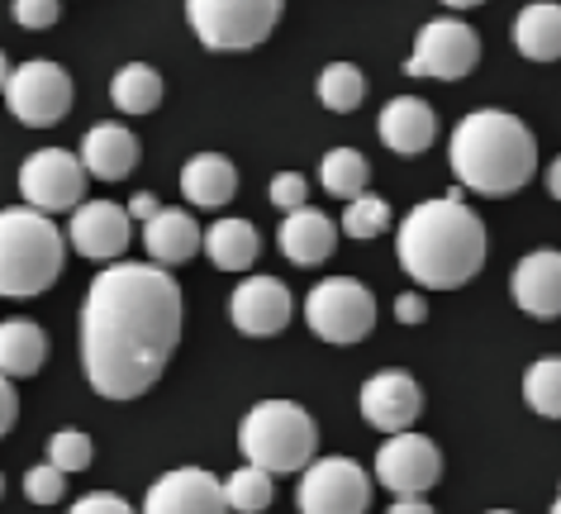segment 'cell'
Masks as SVG:
<instances>
[{
    "label": "cell",
    "instance_id": "33",
    "mask_svg": "<svg viewBox=\"0 0 561 514\" xmlns=\"http://www.w3.org/2000/svg\"><path fill=\"white\" fill-rule=\"evenodd\" d=\"M62 491H67V477L53 462L24 471V495H30V505H58Z\"/></svg>",
    "mask_w": 561,
    "mask_h": 514
},
{
    "label": "cell",
    "instance_id": "24",
    "mask_svg": "<svg viewBox=\"0 0 561 514\" xmlns=\"http://www.w3.org/2000/svg\"><path fill=\"white\" fill-rule=\"evenodd\" d=\"M514 44L528 62H557L561 58V5L533 0L514 20Z\"/></svg>",
    "mask_w": 561,
    "mask_h": 514
},
{
    "label": "cell",
    "instance_id": "40",
    "mask_svg": "<svg viewBox=\"0 0 561 514\" xmlns=\"http://www.w3.org/2000/svg\"><path fill=\"white\" fill-rule=\"evenodd\" d=\"M386 514H433V505L424 495H396V505H390Z\"/></svg>",
    "mask_w": 561,
    "mask_h": 514
},
{
    "label": "cell",
    "instance_id": "45",
    "mask_svg": "<svg viewBox=\"0 0 561 514\" xmlns=\"http://www.w3.org/2000/svg\"><path fill=\"white\" fill-rule=\"evenodd\" d=\"M552 514H561V500H557V505H552Z\"/></svg>",
    "mask_w": 561,
    "mask_h": 514
},
{
    "label": "cell",
    "instance_id": "28",
    "mask_svg": "<svg viewBox=\"0 0 561 514\" xmlns=\"http://www.w3.org/2000/svg\"><path fill=\"white\" fill-rule=\"evenodd\" d=\"M319 105L333 110V115H353V110L367 101V77L357 72L353 62H329L319 72Z\"/></svg>",
    "mask_w": 561,
    "mask_h": 514
},
{
    "label": "cell",
    "instance_id": "43",
    "mask_svg": "<svg viewBox=\"0 0 561 514\" xmlns=\"http://www.w3.org/2000/svg\"><path fill=\"white\" fill-rule=\"evenodd\" d=\"M5 77H10V58L0 53V91H5Z\"/></svg>",
    "mask_w": 561,
    "mask_h": 514
},
{
    "label": "cell",
    "instance_id": "22",
    "mask_svg": "<svg viewBox=\"0 0 561 514\" xmlns=\"http://www.w3.org/2000/svg\"><path fill=\"white\" fill-rule=\"evenodd\" d=\"M238 191V167L224 158V152H195V158L181 167V196L201 210H224Z\"/></svg>",
    "mask_w": 561,
    "mask_h": 514
},
{
    "label": "cell",
    "instance_id": "17",
    "mask_svg": "<svg viewBox=\"0 0 561 514\" xmlns=\"http://www.w3.org/2000/svg\"><path fill=\"white\" fill-rule=\"evenodd\" d=\"M376 134H381V144L390 152H400V158H419L424 148H433V138H438V115H433V105H424L419 95H396L381 119H376Z\"/></svg>",
    "mask_w": 561,
    "mask_h": 514
},
{
    "label": "cell",
    "instance_id": "23",
    "mask_svg": "<svg viewBox=\"0 0 561 514\" xmlns=\"http://www.w3.org/2000/svg\"><path fill=\"white\" fill-rule=\"evenodd\" d=\"M48 363V333L34 319H0V377L20 381Z\"/></svg>",
    "mask_w": 561,
    "mask_h": 514
},
{
    "label": "cell",
    "instance_id": "10",
    "mask_svg": "<svg viewBox=\"0 0 561 514\" xmlns=\"http://www.w3.org/2000/svg\"><path fill=\"white\" fill-rule=\"evenodd\" d=\"M296 505L300 514H367L371 477L353 457H319V462L300 471Z\"/></svg>",
    "mask_w": 561,
    "mask_h": 514
},
{
    "label": "cell",
    "instance_id": "7",
    "mask_svg": "<svg viewBox=\"0 0 561 514\" xmlns=\"http://www.w3.org/2000/svg\"><path fill=\"white\" fill-rule=\"evenodd\" d=\"M305 319L324 343H362L376 329V296L353 276H329L305 296Z\"/></svg>",
    "mask_w": 561,
    "mask_h": 514
},
{
    "label": "cell",
    "instance_id": "44",
    "mask_svg": "<svg viewBox=\"0 0 561 514\" xmlns=\"http://www.w3.org/2000/svg\"><path fill=\"white\" fill-rule=\"evenodd\" d=\"M0 495H5V477H0Z\"/></svg>",
    "mask_w": 561,
    "mask_h": 514
},
{
    "label": "cell",
    "instance_id": "14",
    "mask_svg": "<svg viewBox=\"0 0 561 514\" xmlns=\"http://www.w3.org/2000/svg\"><path fill=\"white\" fill-rule=\"evenodd\" d=\"M144 514H229L224 505V481L205 467H176L148 486Z\"/></svg>",
    "mask_w": 561,
    "mask_h": 514
},
{
    "label": "cell",
    "instance_id": "13",
    "mask_svg": "<svg viewBox=\"0 0 561 514\" xmlns=\"http://www.w3.org/2000/svg\"><path fill=\"white\" fill-rule=\"evenodd\" d=\"M62 239H72L77 253L91 262H115L134 239V219L115 201H81L72 210V229Z\"/></svg>",
    "mask_w": 561,
    "mask_h": 514
},
{
    "label": "cell",
    "instance_id": "37",
    "mask_svg": "<svg viewBox=\"0 0 561 514\" xmlns=\"http://www.w3.org/2000/svg\"><path fill=\"white\" fill-rule=\"evenodd\" d=\"M15 420H20V396H15V381L10 377H0V438L15 429Z\"/></svg>",
    "mask_w": 561,
    "mask_h": 514
},
{
    "label": "cell",
    "instance_id": "9",
    "mask_svg": "<svg viewBox=\"0 0 561 514\" xmlns=\"http://www.w3.org/2000/svg\"><path fill=\"white\" fill-rule=\"evenodd\" d=\"M20 196L44 215L77 210L87 201V167L67 148H38L20 162Z\"/></svg>",
    "mask_w": 561,
    "mask_h": 514
},
{
    "label": "cell",
    "instance_id": "34",
    "mask_svg": "<svg viewBox=\"0 0 561 514\" xmlns=\"http://www.w3.org/2000/svg\"><path fill=\"white\" fill-rule=\"evenodd\" d=\"M266 196H272V205H276L280 215H286V210H300V205H310V182H305L300 172H276Z\"/></svg>",
    "mask_w": 561,
    "mask_h": 514
},
{
    "label": "cell",
    "instance_id": "25",
    "mask_svg": "<svg viewBox=\"0 0 561 514\" xmlns=\"http://www.w3.org/2000/svg\"><path fill=\"white\" fill-rule=\"evenodd\" d=\"M201 248L219 272H248L262 253V239L248 219H215V225L201 233Z\"/></svg>",
    "mask_w": 561,
    "mask_h": 514
},
{
    "label": "cell",
    "instance_id": "2",
    "mask_svg": "<svg viewBox=\"0 0 561 514\" xmlns=\"http://www.w3.org/2000/svg\"><path fill=\"white\" fill-rule=\"evenodd\" d=\"M400 267L428 290H457L485 267V225L457 191L419 201L396 233Z\"/></svg>",
    "mask_w": 561,
    "mask_h": 514
},
{
    "label": "cell",
    "instance_id": "1",
    "mask_svg": "<svg viewBox=\"0 0 561 514\" xmlns=\"http://www.w3.org/2000/svg\"><path fill=\"white\" fill-rule=\"evenodd\" d=\"M181 286L158 262H105L81 300V367L95 396L138 400L181 343Z\"/></svg>",
    "mask_w": 561,
    "mask_h": 514
},
{
    "label": "cell",
    "instance_id": "42",
    "mask_svg": "<svg viewBox=\"0 0 561 514\" xmlns=\"http://www.w3.org/2000/svg\"><path fill=\"white\" fill-rule=\"evenodd\" d=\"M443 5H447V10H476L481 0H443Z\"/></svg>",
    "mask_w": 561,
    "mask_h": 514
},
{
    "label": "cell",
    "instance_id": "16",
    "mask_svg": "<svg viewBox=\"0 0 561 514\" xmlns=\"http://www.w3.org/2000/svg\"><path fill=\"white\" fill-rule=\"evenodd\" d=\"M419 410H424V391L410 372L390 367V372H376V377L362 386V420L381 434H404L414 429Z\"/></svg>",
    "mask_w": 561,
    "mask_h": 514
},
{
    "label": "cell",
    "instance_id": "35",
    "mask_svg": "<svg viewBox=\"0 0 561 514\" xmlns=\"http://www.w3.org/2000/svg\"><path fill=\"white\" fill-rule=\"evenodd\" d=\"M62 15V0H15V24L20 30H53Z\"/></svg>",
    "mask_w": 561,
    "mask_h": 514
},
{
    "label": "cell",
    "instance_id": "11",
    "mask_svg": "<svg viewBox=\"0 0 561 514\" xmlns=\"http://www.w3.org/2000/svg\"><path fill=\"white\" fill-rule=\"evenodd\" d=\"M481 62V38L461 20H428L414 38V53L404 58L410 77H433V81H461Z\"/></svg>",
    "mask_w": 561,
    "mask_h": 514
},
{
    "label": "cell",
    "instance_id": "41",
    "mask_svg": "<svg viewBox=\"0 0 561 514\" xmlns=\"http://www.w3.org/2000/svg\"><path fill=\"white\" fill-rule=\"evenodd\" d=\"M547 191H552V201H561V158L547 167Z\"/></svg>",
    "mask_w": 561,
    "mask_h": 514
},
{
    "label": "cell",
    "instance_id": "39",
    "mask_svg": "<svg viewBox=\"0 0 561 514\" xmlns=\"http://www.w3.org/2000/svg\"><path fill=\"white\" fill-rule=\"evenodd\" d=\"M124 210H129V219H152V215L162 210V205H158V196H148V191H138V196H134L129 205H124Z\"/></svg>",
    "mask_w": 561,
    "mask_h": 514
},
{
    "label": "cell",
    "instance_id": "15",
    "mask_svg": "<svg viewBox=\"0 0 561 514\" xmlns=\"http://www.w3.org/2000/svg\"><path fill=\"white\" fill-rule=\"evenodd\" d=\"M229 315H233L238 333H248V339H272V333L290 324L296 305H290L286 282H276V276H248L229 296Z\"/></svg>",
    "mask_w": 561,
    "mask_h": 514
},
{
    "label": "cell",
    "instance_id": "18",
    "mask_svg": "<svg viewBox=\"0 0 561 514\" xmlns=\"http://www.w3.org/2000/svg\"><path fill=\"white\" fill-rule=\"evenodd\" d=\"M138 138L134 129H124V124H91L87 138H81V167H87V176L95 182H124V176L138 167Z\"/></svg>",
    "mask_w": 561,
    "mask_h": 514
},
{
    "label": "cell",
    "instance_id": "31",
    "mask_svg": "<svg viewBox=\"0 0 561 514\" xmlns=\"http://www.w3.org/2000/svg\"><path fill=\"white\" fill-rule=\"evenodd\" d=\"M386 229H390V205L381 196L362 191V196L347 201V210H343V233H347V239L367 243V239H381Z\"/></svg>",
    "mask_w": 561,
    "mask_h": 514
},
{
    "label": "cell",
    "instance_id": "4",
    "mask_svg": "<svg viewBox=\"0 0 561 514\" xmlns=\"http://www.w3.org/2000/svg\"><path fill=\"white\" fill-rule=\"evenodd\" d=\"M67 239L44 210L10 205L0 210V296L34 300L62 276Z\"/></svg>",
    "mask_w": 561,
    "mask_h": 514
},
{
    "label": "cell",
    "instance_id": "30",
    "mask_svg": "<svg viewBox=\"0 0 561 514\" xmlns=\"http://www.w3.org/2000/svg\"><path fill=\"white\" fill-rule=\"evenodd\" d=\"M524 400L542 420H561V357H542L524 377Z\"/></svg>",
    "mask_w": 561,
    "mask_h": 514
},
{
    "label": "cell",
    "instance_id": "19",
    "mask_svg": "<svg viewBox=\"0 0 561 514\" xmlns=\"http://www.w3.org/2000/svg\"><path fill=\"white\" fill-rule=\"evenodd\" d=\"M276 243H280V253L296 262V267H319V262H329L333 248H339V225H333L324 210L300 205V210H286Z\"/></svg>",
    "mask_w": 561,
    "mask_h": 514
},
{
    "label": "cell",
    "instance_id": "46",
    "mask_svg": "<svg viewBox=\"0 0 561 514\" xmlns=\"http://www.w3.org/2000/svg\"><path fill=\"white\" fill-rule=\"evenodd\" d=\"M490 514H510V510H490Z\"/></svg>",
    "mask_w": 561,
    "mask_h": 514
},
{
    "label": "cell",
    "instance_id": "32",
    "mask_svg": "<svg viewBox=\"0 0 561 514\" xmlns=\"http://www.w3.org/2000/svg\"><path fill=\"white\" fill-rule=\"evenodd\" d=\"M95 457V443L91 434H81V429H58V434L48 438V462L62 471V477H72V471H87Z\"/></svg>",
    "mask_w": 561,
    "mask_h": 514
},
{
    "label": "cell",
    "instance_id": "8",
    "mask_svg": "<svg viewBox=\"0 0 561 514\" xmlns=\"http://www.w3.org/2000/svg\"><path fill=\"white\" fill-rule=\"evenodd\" d=\"M5 105L10 115L20 124H30V129H48V124H58L67 110L77 101V87L72 77H67V67L48 62V58H34V62H20L10 67L5 77Z\"/></svg>",
    "mask_w": 561,
    "mask_h": 514
},
{
    "label": "cell",
    "instance_id": "21",
    "mask_svg": "<svg viewBox=\"0 0 561 514\" xmlns=\"http://www.w3.org/2000/svg\"><path fill=\"white\" fill-rule=\"evenodd\" d=\"M144 248L148 258L158 262V267H181V262H191L195 253H201V225L186 215V210H162L144 219Z\"/></svg>",
    "mask_w": 561,
    "mask_h": 514
},
{
    "label": "cell",
    "instance_id": "38",
    "mask_svg": "<svg viewBox=\"0 0 561 514\" xmlns=\"http://www.w3.org/2000/svg\"><path fill=\"white\" fill-rule=\"evenodd\" d=\"M396 319H400V324H424V319H428V300L424 296H400L396 300Z\"/></svg>",
    "mask_w": 561,
    "mask_h": 514
},
{
    "label": "cell",
    "instance_id": "12",
    "mask_svg": "<svg viewBox=\"0 0 561 514\" xmlns=\"http://www.w3.org/2000/svg\"><path fill=\"white\" fill-rule=\"evenodd\" d=\"M443 477V453L438 443L404 429V434H390L376 453V481L386 486L390 495H424L433 491Z\"/></svg>",
    "mask_w": 561,
    "mask_h": 514
},
{
    "label": "cell",
    "instance_id": "36",
    "mask_svg": "<svg viewBox=\"0 0 561 514\" xmlns=\"http://www.w3.org/2000/svg\"><path fill=\"white\" fill-rule=\"evenodd\" d=\"M67 514H138V510H134V505H129V500H124V495L91 491V495H81V500H77V505L67 510Z\"/></svg>",
    "mask_w": 561,
    "mask_h": 514
},
{
    "label": "cell",
    "instance_id": "20",
    "mask_svg": "<svg viewBox=\"0 0 561 514\" xmlns=\"http://www.w3.org/2000/svg\"><path fill=\"white\" fill-rule=\"evenodd\" d=\"M514 300H518V310L533 319H557L561 315V253L538 248V253H528L518 262Z\"/></svg>",
    "mask_w": 561,
    "mask_h": 514
},
{
    "label": "cell",
    "instance_id": "27",
    "mask_svg": "<svg viewBox=\"0 0 561 514\" xmlns=\"http://www.w3.org/2000/svg\"><path fill=\"white\" fill-rule=\"evenodd\" d=\"M319 182H324L329 196L353 201L371 182V162L362 158L357 148H333V152H324V162H319Z\"/></svg>",
    "mask_w": 561,
    "mask_h": 514
},
{
    "label": "cell",
    "instance_id": "5",
    "mask_svg": "<svg viewBox=\"0 0 561 514\" xmlns=\"http://www.w3.org/2000/svg\"><path fill=\"white\" fill-rule=\"evenodd\" d=\"M238 448L252 467L286 477V471H305L319 453V429L310 410L296 400H257L243 424H238Z\"/></svg>",
    "mask_w": 561,
    "mask_h": 514
},
{
    "label": "cell",
    "instance_id": "26",
    "mask_svg": "<svg viewBox=\"0 0 561 514\" xmlns=\"http://www.w3.org/2000/svg\"><path fill=\"white\" fill-rule=\"evenodd\" d=\"M110 101H115V110H124V115H152V110L162 105L158 67H148V62L119 67L115 81H110Z\"/></svg>",
    "mask_w": 561,
    "mask_h": 514
},
{
    "label": "cell",
    "instance_id": "29",
    "mask_svg": "<svg viewBox=\"0 0 561 514\" xmlns=\"http://www.w3.org/2000/svg\"><path fill=\"white\" fill-rule=\"evenodd\" d=\"M224 505H229V514H262L266 505H272V471L262 467H238L229 481H224Z\"/></svg>",
    "mask_w": 561,
    "mask_h": 514
},
{
    "label": "cell",
    "instance_id": "6",
    "mask_svg": "<svg viewBox=\"0 0 561 514\" xmlns=\"http://www.w3.org/2000/svg\"><path fill=\"white\" fill-rule=\"evenodd\" d=\"M286 0H186V20L209 53H248L272 38Z\"/></svg>",
    "mask_w": 561,
    "mask_h": 514
},
{
    "label": "cell",
    "instance_id": "3",
    "mask_svg": "<svg viewBox=\"0 0 561 514\" xmlns=\"http://www.w3.org/2000/svg\"><path fill=\"white\" fill-rule=\"evenodd\" d=\"M457 186L476 191V196H514L533 182L538 172V144H533L528 124L510 115V110H476L453 129L447 144Z\"/></svg>",
    "mask_w": 561,
    "mask_h": 514
}]
</instances>
